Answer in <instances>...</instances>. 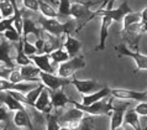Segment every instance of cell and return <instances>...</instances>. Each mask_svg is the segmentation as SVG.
<instances>
[{"label": "cell", "mask_w": 147, "mask_h": 130, "mask_svg": "<svg viewBox=\"0 0 147 130\" xmlns=\"http://www.w3.org/2000/svg\"><path fill=\"white\" fill-rule=\"evenodd\" d=\"M100 1H103V0H98V1H92V0H89V1H74L71 4V18L74 19L77 22H79V26L77 27L76 32H79L90 20L96 18V11L92 13L90 7L99 4Z\"/></svg>", "instance_id": "6da1fadb"}, {"label": "cell", "mask_w": 147, "mask_h": 130, "mask_svg": "<svg viewBox=\"0 0 147 130\" xmlns=\"http://www.w3.org/2000/svg\"><path fill=\"white\" fill-rule=\"evenodd\" d=\"M38 24L46 32L53 36H58V37L61 35H67V34L72 35L73 31H77V21L73 18L67 20L66 22H61L58 19L40 18Z\"/></svg>", "instance_id": "7a4b0ae2"}, {"label": "cell", "mask_w": 147, "mask_h": 130, "mask_svg": "<svg viewBox=\"0 0 147 130\" xmlns=\"http://www.w3.org/2000/svg\"><path fill=\"white\" fill-rule=\"evenodd\" d=\"M113 100H114V97L113 98H109L108 100L101 99L90 105H84L76 100L69 99V104H72L73 107L80 109L82 112H84L85 114H89V115H110L113 110V107H114Z\"/></svg>", "instance_id": "3957f363"}, {"label": "cell", "mask_w": 147, "mask_h": 130, "mask_svg": "<svg viewBox=\"0 0 147 130\" xmlns=\"http://www.w3.org/2000/svg\"><path fill=\"white\" fill-rule=\"evenodd\" d=\"M87 66L85 63V58L83 56H76V57H71L66 62L59 63L58 66V71H57V74L61 77H64V78H69V77L74 76V73L82 70Z\"/></svg>", "instance_id": "277c9868"}, {"label": "cell", "mask_w": 147, "mask_h": 130, "mask_svg": "<svg viewBox=\"0 0 147 130\" xmlns=\"http://www.w3.org/2000/svg\"><path fill=\"white\" fill-rule=\"evenodd\" d=\"M115 50L119 52L120 56H127V57H131L135 61V63H136V72L147 71V55H142L141 52H138L137 47L129 48L126 45L121 43L115 47Z\"/></svg>", "instance_id": "5b68a950"}, {"label": "cell", "mask_w": 147, "mask_h": 130, "mask_svg": "<svg viewBox=\"0 0 147 130\" xmlns=\"http://www.w3.org/2000/svg\"><path fill=\"white\" fill-rule=\"evenodd\" d=\"M40 79L41 83L45 87H47L51 91H57L59 88H64V86H68L72 82V77L69 78H64L58 74H53V73H47V72H42L40 73Z\"/></svg>", "instance_id": "8992f818"}, {"label": "cell", "mask_w": 147, "mask_h": 130, "mask_svg": "<svg viewBox=\"0 0 147 130\" xmlns=\"http://www.w3.org/2000/svg\"><path fill=\"white\" fill-rule=\"evenodd\" d=\"M111 97L116 99L135 100V102H147V92H138L125 88H111Z\"/></svg>", "instance_id": "52a82bcc"}, {"label": "cell", "mask_w": 147, "mask_h": 130, "mask_svg": "<svg viewBox=\"0 0 147 130\" xmlns=\"http://www.w3.org/2000/svg\"><path fill=\"white\" fill-rule=\"evenodd\" d=\"M71 84L76 87V89L82 95H87V94H90V93H94L99 89L103 88L105 84H100L98 83L96 81H93V79H78L76 78L74 76H72V82Z\"/></svg>", "instance_id": "ba28073f"}, {"label": "cell", "mask_w": 147, "mask_h": 130, "mask_svg": "<svg viewBox=\"0 0 147 130\" xmlns=\"http://www.w3.org/2000/svg\"><path fill=\"white\" fill-rule=\"evenodd\" d=\"M132 11L134 10L130 7L129 1H124L119 7H117V9H110V10H108V9L99 10V9H98L96 14H98V16L107 15V16H109V18L113 20V21H115V22H122V20H124L125 16L127 15L129 13H132Z\"/></svg>", "instance_id": "9c48e42d"}, {"label": "cell", "mask_w": 147, "mask_h": 130, "mask_svg": "<svg viewBox=\"0 0 147 130\" xmlns=\"http://www.w3.org/2000/svg\"><path fill=\"white\" fill-rule=\"evenodd\" d=\"M40 84V83H38ZM34 82H28V83H13L10 82L9 79H4L0 78V92H6V91H18L21 93H28L30 91H32L34 88H36L38 86Z\"/></svg>", "instance_id": "30bf717a"}, {"label": "cell", "mask_w": 147, "mask_h": 130, "mask_svg": "<svg viewBox=\"0 0 147 130\" xmlns=\"http://www.w3.org/2000/svg\"><path fill=\"white\" fill-rule=\"evenodd\" d=\"M35 109L40 113H46V114L52 112L53 105L51 103V92L47 87L42 89L37 100L35 102Z\"/></svg>", "instance_id": "8fae6325"}, {"label": "cell", "mask_w": 147, "mask_h": 130, "mask_svg": "<svg viewBox=\"0 0 147 130\" xmlns=\"http://www.w3.org/2000/svg\"><path fill=\"white\" fill-rule=\"evenodd\" d=\"M130 103H124L119 105V107H113V110H111V119H110V130H115L116 128L122 127L124 124V116H125V113L127 110Z\"/></svg>", "instance_id": "7c38bea8"}, {"label": "cell", "mask_w": 147, "mask_h": 130, "mask_svg": "<svg viewBox=\"0 0 147 130\" xmlns=\"http://www.w3.org/2000/svg\"><path fill=\"white\" fill-rule=\"evenodd\" d=\"M109 95H111V88H109L107 84H105V86L101 89H99V91L90 93V94H87V95H82V104L90 105L93 103H95V102L105 99Z\"/></svg>", "instance_id": "4fadbf2b"}, {"label": "cell", "mask_w": 147, "mask_h": 130, "mask_svg": "<svg viewBox=\"0 0 147 130\" xmlns=\"http://www.w3.org/2000/svg\"><path fill=\"white\" fill-rule=\"evenodd\" d=\"M30 60L32 61V63L36 64L42 72H47V73H53L55 68L51 64V58L48 53H41V55H32L30 56Z\"/></svg>", "instance_id": "5bb4252c"}, {"label": "cell", "mask_w": 147, "mask_h": 130, "mask_svg": "<svg viewBox=\"0 0 147 130\" xmlns=\"http://www.w3.org/2000/svg\"><path fill=\"white\" fill-rule=\"evenodd\" d=\"M101 16V25H100V35H99V45L96 46L95 51H104L105 50V42L109 36V27L111 26L113 20L107 15Z\"/></svg>", "instance_id": "9a60e30c"}, {"label": "cell", "mask_w": 147, "mask_h": 130, "mask_svg": "<svg viewBox=\"0 0 147 130\" xmlns=\"http://www.w3.org/2000/svg\"><path fill=\"white\" fill-rule=\"evenodd\" d=\"M19 70H20V73H21L24 81H27V82H38V83H41V79H40L41 70L37 66H36V64L31 63V64H26V66H21Z\"/></svg>", "instance_id": "2e32d148"}, {"label": "cell", "mask_w": 147, "mask_h": 130, "mask_svg": "<svg viewBox=\"0 0 147 130\" xmlns=\"http://www.w3.org/2000/svg\"><path fill=\"white\" fill-rule=\"evenodd\" d=\"M42 30H43L42 27H38L31 18H28V16H24V27H22V35H21L22 40H26L30 34L35 35L36 39H38V37H41Z\"/></svg>", "instance_id": "e0dca14e"}, {"label": "cell", "mask_w": 147, "mask_h": 130, "mask_svg": "<svg viewBox=\"0 0 147 130\" xmlns=\"http://www.w3.org/2000/svg\"><path fill=\"white\" fill-rule=\"evenodd\" d=\"M0 102L5 104L10 112H16V110H27L26 105H24L21 102L16 100L13 95H10L7 92H0Z\"/></svg>", "instance_id": "ac0fdd59"}, {"label": "cell", "mask_w": 147, "mask_h": 130, "mask_svg": "<svg viewBox=\"0 0 147 130\" xmlns=\"http://www.w3.org/2000/svg\"><path fill=\"white\" fill-rule=\"evenodd\" d=\"M51 103L53 105V109H61L64 108L67 104H69V98L64 93L63 88H59L57 91H51Z\"/></svg>", "instance_id": "d6986e66"}, {"label": "cell", "mask_w": 147, "mask_h": 130, "mask_svg": "<svg viewBox=\"0 0 147 130\" xmlns=\"http://www.w3.org/2000/svg\"><path fill=\"white\" fill-rule=\"evenodd\" d=\"M10 52H11V43L6 39H4L3 41H0V62L10 68H15V63L11 61L10 57Z\"/></svg>", "instance_id": "ffe728a7"}, {"label": "cell", "mask_w": 147, "mask_h": 130, "mask_svg": "<svg viewBox=\"0 0 147 130\" xmlns=\"http://www.w3.org/2000/svg\"><path fill=\"white\" fill-rule=\"evenodd\" d=\"M13 121L16 127H19V128H28L30 130L34 129L31 116L27 110H16L14 113Z\"/></svg>", "instance_id": "44dd1931"}, {"label": "cell", "mask_w": 147, "mask_h": 130, "mask_svg": "<svg viewBox=\"0 0 147 130\" xmlns=\"http://www.w3.org/2000/svg\"><path fill=\"white\" fill-rule=\"evenodd\" d=\"M80 47H82V42L78 39L73 37L71 34L66 35V41L63 42V48L68 52V55L71 57H76L77 53L80 51Z\"/></svg>", "instance_id": "7402d4cb"}, {"label": "cell", "mask_w": 147, "mask_h": 130, "mask_svg": "<svg viewBox=\"0 0 147 130\" xmlns=\"http://www.w3.org/2000/svg\"><path fill=\"white\" fill-rule=\"evenodd\" d=\"M84 116H85V113L74 107L72 109H68V110L66 113H63L62 115H59L58 120H61L62 123L68 124V123H71V121H74V120H82Z\"/></svg>", "instance_id": "603a6c76"}, {"label": "cell", "mask_w": 147, "mask_h": 130, "mask_svg": "<svg viewBox=\"0 0 147 130\" xmlns=\"http://www.w3.org/2000/svg\"><path fill=\"white\" fill-rule=\"evenodd\" d=\"M124 124H127L132 127L135 130H142L141 123H140V115L135 112V109H127L124 116Z\"/></svg>", "instance_id": "cb8c5ba5"}, {"label": "cell", "mask_w": 147, "mask_h": 130, "mask_svg": "<svg viewBox=\"0 0 147 130\" xmlns=\"http://www.w3.org/2000/svg\"><path fill=\"white\" fill-rule=\"evenodd\" d=\"M15 63L19 64L20 67L32 63V61L30 60V57L26 56L25 52H24V41H22V39L18 42V45H16V58H15Z\"/></svg>", "instance_id": "d4e9b609"}, {"label": "cell", "mask_w": 147, "mask_h": 130, "mask_svg": "<svg viewBox=\"0 0 147 130\" xmlns=\"http://www.w3.org/2000/svg\"><path fill=\"white\" fill-rule=\"evenodd\" d=\"M38 4H40V11L43 15V18H50V19L58 18V11L52 5H50L46 0H38Z\"/></svg>", "instance_id": "484cf974"}, {"label": "cell", "mask_w": 147, "mask_h": 130, "mask_svg": "<svg viewBox=\"0 0 147 130\" xmlns=\"http://www.w3.org/2000/svg\"><path fill=\"white\" fill-rule=\"evenodd\" d=\"M50 58L55 63H62V62H66V61H68L69 58H71V56H69L68 52L63 48V46H61V47L57 48V50L51 52V53H50Z\"/></svg>", "instance_id": "4316f807"}, {"label": "cell", "mask_w": 147, "mask_h": 130, "mask_svg": "<svg viewBox=\"0 0 147 130\" xmlns=\"http://www.w3.org/2000/svg\"><path fill=\"white\" fill-rule=\"evenodd\" d=\"M0 11L4 19L14 16V6L10 0H0Z\"/></svg>", "instance_id": "83f0119b"}, {"label": "cell", "mask_w": 147, "mask_h": 130, "mask_svg": "<svg viewBox=\"0 0 147 130\" xmlns=\"http://www.w3.org/2000/svg\"><path fill=\"white\" fill-rule=\"evenodd\" d=\"M71 1L69 0H59L58 4V18L68 19L71 18Z\"/></svg>", "instance_id": "f1b7e54d"}, {"label": "cell", "mask_w": 147, "mask_h": 130, "mask_svg": "<svg viewBox=\"0 0 147 130\" xmlns=\"http://www.w3.org/2000/svg\"><path fill=\"white\" fill-rule=\"evenodd\" d=\"M43 88H45V86H43L42 83H40L36 88H34L32 91H30L28 93H26V98H27L28 103H30V105H31L32 108H35V102L37 100L38 95L41 94V92H42Z\"/></svg>", "instance_id": "f546056e"}, {"label": "cell", "mask_w": 147, "mask_h": 130, "mask_svg": "<svg viewBox=\"0 0 147 130\" xmlns=\"http://www.w3.org/2000/svg\"><path fill=\"white\" fill-rule=\"evenodd\" d=\"M122 22H124V29H125V27H127L129 25H132V24L141 22V13H135V11H132V13H129L124 18Z\"/></svg>", "instance_id": "4dcf8cb0"}, {"label": "cell", "mask_w": 147, "mask_h": 130, "mask_svg": "<svg viewBox=\"0 0 147 130\" xmlns=\"http://www.w3.org/2000/svg\"><path fill=\"white\" fill-rule=\"evenodd\" d=\"M4 39H6L7 41H10V42H16L18 43L22 37H21V35L16 31V29L14 26H10L9 29L4 32Z\"/></svg>", "instance_id": "1f68e13d"}, {"label": "cell", "mask_w": 147, "mask_h": 130, "mask_svg": "<svg viewBox=\"0 0 147 130\" xmlns=\"http://www.w3.org/2000/svg\"><path fill=\"white\" fill-rule=\"evenodd\" d=\"M46 128L47 130H59L61 125L58 123V118L56 115H52L51 113L46 114Z\"/></svg>", "instance_id": "d6a6232c"}, {"label": "cell", "mask_w": 147, "mask_h": 130, "mask_svg": "<svg viewBox=\"0 0 147 130\" xmlns=\"http://www.w3.org/2000/svg\"><path fill=\"white\" fill-rule=\"evenodd\" d=\"M9 120H10V110L7 109L5 104H0V127H1V124L7 125L9 124ZM0 129H3V128H0Z\"/></svg>", "instance_id": "836d02e7"}, {"label": "cell", "mask_w": 147, "mask_h": 130, "mask_svg": "<svg viewBox=\"0 0 147 130\" xmlns=\"http://www.w3.org/2000/svg\"><path fill=\"white\" fill-rule=\"evenodd\" d=\"M24 41V52H25V55L26 56H32V55H36L38 52V50L36 48V46H35V43H31L28 40L26 39V40H22Z\"/></svg>", "instance_id": "e575fe53"}, {"label": "cell", "mask_w": 147, "mask_h": 130, "mask_svg": "<svg viewBox=\"0 0 147 130\" xmlns=\"http://www.w3.org/2000/svg\"><path fill=\"white\" fill-rule=\"evenodd\" d=\"M22 1V5L25 9L30 10V11H40V4H38V0H21Z\"/></svg>", "instance_id": "d590c367"}, {"label": "cell", "mask_w": 147, "mask_h": 130, "mask_svg": "<svg viewBox=\"0 0 147 130\" xmlns=\"http://www.w3.org/2000/svg\"><path fill=\"white\" fill-rule=\"evenodd\" d=\"M10 26H14V16L7 18V19H3L1 21H0V34H1V32L4 34Z\"/></svg>", "instance_id": "8d00e7d4"}, {"label": "cell", "mask_w": 147, "mask_h": 130, "mask_svg": "<svg viewBox=\"0 0 147 130\" xmlns=\"http://www.w3.org/2000/svg\"><path fill=\"white\" fill-rule=\"evenodd\" d=\"M7 79H9L10 82H13V83H20V82H22L24 81L21 73H20V70H16V68H14V70L11 71V73H10V76H9V78Z\"/></svg>", "instance_id": "74e56055"}, {"label": "cell", "mask_w": 147, "mask_h": 130, "mask_svg": "<svg viewBox=\"0 0 147 130\" xmlns=\"http://www.w3.org/2000/svg\"><path fill=\"white\" fill-rule=\"evenodd\" d=\"M134 109L138 115L147 116V102H138V104Z\"/></svg>", "instance_id": "f35d334b"}, {"label": "cell", "mask_w": 147, "mask_h": 130, "mask_svg": "<svg viewBox=\"0 0 147 130\" xmlns=\"http://www.w3.org/2000/svg\"><path fill=\"white\" fill-rule=\"evenodd\" d=\"M13 70H14V68H10V67L5 66V64H0V78L7 79Z\"/></svg>", "instance_id": "ab89813d"}, {"label": "cell", "mask_w": 147, "mask_h": 130, "mask_svg": "<svg viewBox=\"0 0 147 130\" xmlns=\"http://www.w3.org/2000/svg\"><path fill=\"white\" fill-rule=\"evenodd\" d=\"M77 130H93V124L90 123V119H88V118L84 116L80 121L79 128Z\"/></svg>", "instance_id": "60d3db41"}, {"label": "cell", "mask_w": 147, "mask_h": 130, "mask_svg": "<svg viewBox=\"0 0 147 130\" xmlns=\"http://www.w3.org/2000/svg\"><path fill=\"white\" fill-rule=\"evenodd\" d=\"M147 21V7H145L141 11V22H146Z\"/></svg>", "instance_id": "b9f144b4"}, {"label": "cell", "mask_w": 147, "mask_h": 130, "mask_svg": "<svg viewBox=\"0 0 147 130\" xmlns=\"http://www.w3.org/2000/svg\"><path fill=\"white\" fill-rule=\"evenodd\" d=\"M141 32L142 34H147V21L141 22Z\"/></svg>", "instance_id": "7bdbcfd3"}, {"label": "cell", "mask_w": 147, "mask_h": 130, "mask_svg": "<svg viewBox=\"0 0 147 130\" xmlns=\"http://www.w3.org/2000/svg\"><path fill=\"white\" fill-rule=\"evenodd\" d=\"M59 130H71V128L68 127V125H63V127H61Z\"/></svg>", "instance_id": "ee69618b"}, {"label": "cell", "mask_w": 147, "mask_h": 130, "mask_svg": "<svg viewBox=\"0 0 147 130\" xmlns=\"http://www.w3.org/2000/svg\"><path fill=\"white\" fill-rule=\"evenodd\" d=\"M115 130H125V129H124V127H119V128H116Z\"/></svg>", "instance_id": "f6af8a7d"}, {"label": "cell", "mask_w": 147, "mask_h": 130, "mask_svg": "<svg viewBox=\"0 0 147 130\" xmlns=\"http://www.w3.org/2000/svg\"><path fill=\"white\" fill-rule=\"evenodd\" d=\"M3 19H4V18H3V15H1V11H0V21H1Z\"/></svg>", "instance_id": "bcb514c9"}, {"label": "cell", "mask_w": 147, "mask_h": 130, "mask_svg": "<svg viewBox=\"0 0 147 130\" xmlns=\"http://www.w3.org/2000/svg\"><path fill=\"white\" fill-rule=\"evenodd\" d=\"M0 130H7V127H5V128H3V129H0Z\"/></svg>", "instance_id": "7dc6e473"}, {"label": "cell", "mask_w": 147, "mask_h": 130, "mask_svg": "<svg viewBox=\"0 0 147 130\" xmlns=\"http://www.w3.org/2000/svg\"><path fill=\"white\" fill-rule=\"evenodd\" d=\"M146 130H147V128H146Z\"/></svg>", "instance_id": "c3c4849f"}, {"label": "cell", "mask_w": 147, "mask_h": 130, "mask_svg": "<svg viewBox=\"0 0 147 130\" xmlns=\"http://www.w3.org/2000/svg\"><path fill=\"white\" fill-rule=\"evenodd\" d=\"M146 92H147V91H146Z\"/></svg>", "instance_id": "681fc988"}]
</instances>
